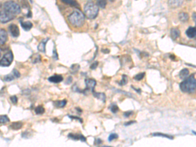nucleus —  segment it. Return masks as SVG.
<instances>
[{
  "mask_svg": "<svg viewBox=\"0 0 196 147\" xmlns=\"http://www.w3.org/2000/svg\"><path fill=\"white\" fill-rule=\"evenodd\" d=\"M84 11L87 18L89 19H94L99 12V8L97 5L92 2H88L85 5Z\"/></svg>",
  "mask_w": 196,
  "mask_h": 147,
  "instance_id": "3",
  "label": "nucleus"
},
{
  "mask_svg": "<svg viewBox=\"0 0 196 147\" xmlns=\"http://www.w3.org/2000/svg\"><path fill=\"white\" fill-rule=\"evenodd\" d=\"M80 140L81 141H83V142H85V141H86V137H84V135H80Z\"/></svg>",
  "mask_w": 196,
  "mask_h": 147,
  "instance_id": "41",
  "label": "nucleus"
},
{
  "mask_svg": "<svg viewBox=\"0 0 196 147\" xmlns=\"http://www.w3.org/2000/svg\"><path fill=\"white\" fill-rule=\"evenodd\" d=\"M111 1H113V0H111Z\"/></svg>",
  "mask_w": 196,
  "mask_h": 147,
  "instance_id": "46",
  "label": "nucleus"
},
{
  "mask_svg": "<svg viewBox=\"0 0 196 147\" xmlns=\"http://www.w3.org/2000/svg\"><path fill=\"white\" fill-rule=\"evenodd\" d=\"M189 70L188 69H183L179 73V77L182 80H185L187 79L189 76Z\"/></svg>",
  "mask_w": 196,
  "mask_h": 147,
  "instance_id": "15",
  "label": "nucleus"
},
{
  "mask_svg": "<svg viewBox=\"0 0 196 147\" xmlns=\"http://www.w3.org/2000/svg\"><path fill=\"white\" fill-rule=\"evenodd\" d=\"M48 39H49L48 38H47V39H43L39 43V45H38V47H37L38 51L41 52H45V46H46V44H47V43Z\"/></svg>",
  "mask_w": 196,
  "mask_h": 147,
  "instance_id": "16",
  "label": "nucleus"
},
{
  "mask_svg": "<svg viewBox=\"0 0 196 147\" xmlns=\"http://www.w3.org/2000/svg\"><path fill=\"white\" fill-rule=\"evenodd\" d=\"M180 88L185 93H194L196 92V73H193L180 84Z\"/></svg>",
  "mask_w": 196,
  "mask_h": 147,
  "instance_id": "1",
  "label": "nucleus"
},
{
  "mask_svg": "<svg viewBox=\"0 0 196 147\" xmlns=\"http://www.w3.org/2000/svg\"><path fill=\"white\" fill-rule=\"evenodd\" d=\"M22 125H23V124L21 122H13L11 124H10V128L13 130H18V129L22 128Z\"/></svg>",
  "mask_w": 196,
  "mask_h": 147,
  "instance_id": "19",
  "label": "nucleus"
},
{
  "mask_svg": "<svg viewBox=\"0 0 196 147\" xmlns=\"http://www.w3.org/2000/svg\"><path fill=\"white\" fill-rule=\"evenodd\" d=\"M192 18H193V20L194 21V22L195 24V28H196V13H194L192 15Z\"/></svg>",
  "mask_w": 196,
  "mask_h": 147,
  "instance_id": "42",
  "label": "nucleus"
},
{
  "mask_svg": "<svg viewBox=\"0 0 196 147\" xmlns=\"http://www.w3.org/2000/svg\"><path fill=\"white\" fill-rule=\"evenodd\" d=\"M9 122V118L7 115H1V116H0V122H1V124H6Z\"/></svg>",
  "mask_w": 196,
  "mask_h": 147,
  "instance_id": "28",
  "label": "nucleus"
},
{
  "mask_svg": "<svg viewBox=\"0 0 196 147\" xmlns=\"http://www.w3.org/2000/svg\"><path fill=\"white\" fill-rule=\"evenodd\" d=\"M193 133H194L195 135H196V132H194V131H193Z\"/></svg>",
  "mask_w": 196,
  "mask_h": 147,
  "instance_id": "45",
  "label": "nucleus"
},
{
  "mask_svg": "<svg viewBox=\"0 0 196 147\" xmlns=\"http://www.w3.org/2000/svg\"><path fill=\"white\" fill-rule=\"evenodd\" d=\"M69 118H70L71 119H76V120H79V122L80 123H83V119L79 118V117H77V116H70V115H67Z\"/></svg>",
  "mask_w": 196,
  "mask_h": 147,
  "instance_id": "36",
  "label": "nucleus"
},
{
  "mask_svg": "<svg viewBox=\"0 0 196 147\" xmlns=\"http://www.w3.org/2000/svg\"><path fill=\"white\" fill-rule=\"evenodd\" d=\"M128 83V77L126 75H123L122 80L119 82V85L120 86H124L126 85Z\"/></svg>",
  "mask_w": 196,
  "mask_h": 147,
  "instance_id": "29",
  "label": "nucleus"
},
{
  "mask_svg": "<svg viewBox=\"0 0 196 147\" xmlns=\"http://www.w3.org/2000/svg\"><path fill=\"white\" fill-rule=\"evenodd\" d=\"M188 1H190V0H188Z\"/></svg>",
  "mask_w": 196,
  "mask_h": 147,
  "instance_id": "47",
  "label": "nucleus"
},
{
  "mask_svg": "<svg viewBox=\"0 0 196 147\" xmlns=\"http://www.w3.org/2000/svg\"><path fill=\"white\" fill-rule=\"evenodd\" d=\"M53 58H54V59H58V54L56 52V49H54V52H53Z\"/></svg>",
  "mask_w": 196,
  "mask_h": 147,
  "instance_id": "38",
  "label": "nucleus"
},
{
  "mask_svg": "<svg viewBox=\"0 0 196 147\" xmlns=\"http://www.w3.org/2000/svg\"><path fill=\"white\" fill-rule=\"evenodd\" d=\"M145 75V73H140L135 76L134 79L136 80H141L144 78Z\"/></svg>",
  "mask_w": 196,
  "mask_h": 147,
  "instance_id": "31",
  "label": "nucleus"
},
{
  "mask_svg": "<svg viewBox=\"0 0 196 147\" xmlns=\"http://www.w3.org/2000/svg\"><path fill=\"white\" fill-rule=\"evenodd\" d=\"M71 82H72V77H69L67 78V82H66L67 84H71Z\"/></svg>",
  "mask_w": 196,
  "mask_h": 147,
  "instance_id": "40",
  "label": "nucleus"
},
{
  "mask_svg": "<svg viewBox=\"0 0 196 147\" xmlns=\"http://www.w3.org/2000/svg\"><path fill=\"white\" fill-rule=\"evenodd\" d=\"M35 112L37 114H43L45 112V108L42 106H37L35 108Z\"/></svg>",
  "mask_w": 196,
  "mask_h": 147,
  "instance_id": "27",
  "label": "nucleus"
},
{
  "mask_svg": "<svg viewBox=\"0 0 196 147\" xmlns=\"http://www.w3.org/2000/svg\"><path fill=\"white\" fill-rule=\"evenodd\" d=\"M85 84L86 88L84 90H83V94L86 95L88 92H90L93 94L95 92L94 88L96 85V81L93 79H85Z\"/></svg>",
  "mask_w": 196,
  "mask_h": 147,
  "instance_id": "5",
  "label": "nucleus"
},
{
  "mask_svg": "<svg viewBox=\"0 0 196 147\" xmlns=\"http://www.w3.org/2000/svg\"><path fill=\"white\" fill-rule=\"evenodd\" d=\"M20 24L22 27V28L25 30V31H29L33 26V24L30 21H27V22H23V21H20Z\"/></svg>",
  "mask_w": 196,
  "mask_h": 147,
  "instance_id": "13",
  "label": "nucleus"
},
{
  "mask_svg": "<svg viewBox=\"0 0 196 147\" xmlns=\"http://www.w3.org/2000/svg\"><path fill=\"white\" fill-rule=\"evenodd\" d=\"M3 9L13 15H17L20 13L21 9L19 5L13 1H8L4 3Z\"/></svg>",
  "mask_w": 196,
  "mask_h": 147,
  "instance_id": "4",
  "label": "nucleus"
},
{
  "mask_svg": "<svg viewBox=\"0 0 196 147\" xmlns=\"http://www.w3.org/2000/svg\"><path fill=\"white\" fill-rule=\"evenodd\" d=\"M48 81L51 82V83H59L63 80V78L62 75H53L52 77L48 78Z\"/></svg>",
  "mask_w": 196,
  "mask_h": 147,
  "instance_id": "10",
  "label": "nucleus"
},
{
  "mask_svg": "<svg viewBox=\"0 0 196 147\" xmlns=\"http://www.w3.org/2000/svg\"><path fill=\"white\" fill-rule=\"evenodd\" d=\"M10 101L12 102V103H13V104H14V105H16L18 102V98L16 96H13L10 97Z\"/></svg>",
  "mask_w": 196,
  "mask_h": 147,
  "instance_id": "33",
  "label": "nucleus"
},
{
  "mask_svg": "<svg viewBox=\"0 0 196 147\" xmlns=\"http://www.w3.org/2000/svg\"><path fill=\"white\" fill-rule=\"evenodd\" d=\"M80 135L81 134H75V133H69L68 134V137L71 139L75 141L80 140Z\"/></svg>",
  "mask_w": 196,
  "mask_h": 147,
  "instance_id": "24",
  "label": "nucleus"
},
{
  "mask_svg": "<svg viewBox=\"0 0 196 147\" xmlns=\"http://www.w3.org/2000/svg\"><path fill=\"white\" fill-rule=\"evenodd\" d=\"M14 15L9 13L7 10H4L3 9L1 10V13H0V20H1L2 23H7L8 22L14 19Z\"/></svg>",
  "mask_w": 196,
  "mask_h": 147,
  "instance_id": "7",
  "label": "nucleus"
},
{
  "mask_svg": "<svg viewBox=\"0 0 196 147\" xmlns=\"http://www.w3.org/2000/svg\"><path fill=\"white\" fill-rule=\"evenodd\" d=\"M67 101L66 100H63L62 101H56L54 102V106L58 107V108H63L65 105H66Z\"/></svg>",
  "mask_w": 196,
  "mask_h": 147,
  "instance_id": "21",
  "label": "nucleus"
},
{
  "mask_svg": "<svg viewBox=\"0 0 196 147\" xmlns=\"http://www.w3.org/2000/svg\"><path fill=\"white\" fill-rule=\"evenodd\" d=\"M12 72H13V73L14 74V77H15L16 78H19V77H20V73H19V72H18V71L16 70V69H13Z\"/></svg>",
  "mask_w": 196,
  "mask_h": 147,
  "instance_id": "34",
  "label": "nucleus"
},
{
  "mask_svg": "<svg viewBox=\"0 0 196 147\" xmlns=\"http://www.w3.org/2000/svg\"><path fill=\"white\" fill-rule=\"evenodd\" d=\"M7 33L3 29H2L0 30V44L1 45H3L5 42L7 40Z\"/></svg>",
  "mask_w": 196,
  "mask_h": 147,
  "instance_id": "11",
  "label": "nucleus"
},
{
  "mask_svg": "<svg viewBox=\"0 0 196 147\" xmlns=\"http://www.w3.org/2000/svg\"><path fill=\"white\" fill-rule=\"evenodd\" d=\"M15 78H16V77H14V74H13V72H12L10 74L7 75H6V76H5L4 80L6 81V82H10V81L13 80Z\"/></svg>",
  "mask_w": 196,
  "mask_h": 147,
  "instance_id": "26",
  "label": "nucleus"
},
{
  "mask_svg": "<svg viewBox=\"0 0 196 147\" xmlns=\"http://www.w3.org/2000/svg\"><path fill=\"white\" fill-rule=\"evenodd\" d=\"M186 34L190 39H194L196 37V28L194 27H190L186 31Z\"/></svg>",
  "mask_w": 196,
  "mask_h": 147,
  "instance_id": "12",
  "label": "nucleus"
},
{
  "mask_svg": "<svg viewBox=\"0 0 196 147\" xmlns=\"http://www.w3.org/2000/svg\"><path fill=\"white\" fill-rule=\"evenodd\" d=\"M97 5L101 9H105L107 5V0H97Z\"/></svg>",
  "mask_w": 196,
  "mask_h": 147,
  "instance_id": "23",
  "label": "nucleus"
},
{
  "mask_svg": "<svg viewBox=\"0 0 196 147\" xmlns=\"http://www.w3.org/2000/svg\"><path fill=\"white\" fill-rule=\"evenodd\" d=\"M171 37L173 40H176L177 38L179 37L180 35H181V32H180L179 30L177 28H172L170 31Z\"/></svg>",
  "mask_w": 196,
  "mask_h": 147,
  "instance_id": "14",
  "label": "nucleus"
},
{
  "mask_svg": "<svg viewBox=\"0 0 196 147\" xmlns=\"http://www.w3.org/2000/svg\"><path fill=\"white\" fill-rule=\"evenodd\" d=\"M97 65H98V62H94L91 65L90 69H95L97 67Z\"/></svg>",
  "mask_w": 196,
  "mask_h": 147,
  "instance_id": "37",
  "label": "nucleus"
},
{
  "mask_svg": "<svg viewBox=\"0 0 196 147\" xmlns=\"http://www.w3.org/2000/svg\"><path fill=\"white\" fill-rule=\"evenodd\" d=\"M152 135L156 136V137H166L167 139H173V137L172 136H170L169 135H166V134H163L161 133H155L152 134Z\"/></svg>",
  "mask_w": 196,
  "mask_h": 147,
  "instance_id": "25",
  "label": "nucleus"
},
{
  "mask_svg": "<svg viewBox=\"0 0 196 147\" xmlns=\"http://www.w3.org/2000/svg\"><path fill=\"white\" fill-rule=\"evenodd\" d=\"M9 31L13 37H18L20 35V30L17 25L11 24L9 26Z\"/></svg>",
  "mask_w": 196,
  "mask_h": 147,
  "instance_id": "8",
  "label": "nucleus"
},
{
  "mask_svg": "<svg viewBox=\"0 0 196 147\" xmlns=\"http://www.w3.org/2000/svg\"><path fill=\"white\" fill-rule=\"evenodd\" d=\"M84 20L85 16L80 10H74L68 17V20L71 24L75 27H81L84 23Z\"/></svg>",
  "mask_w": 196,
  "mask_h": 147,
  "instance_id": "2",
  "label": "nucleus"
},
{
  "mask_svg": "<svg viewBox=\"0 0 196 147\" xmlns=\"http://www.w3.org/2000/svg\"><path fill=\"white\" fill-rule=\"evenodd\" d=\"M61 1L65 4L70 5V6L79 7V4L77 3V2L76 1V0H61Z\"/></svg>",
  "mask_w": 196,
  "mask_h": 147,
  "instance_id": "17",
  "label": "nucleus"
},
{
  "mask_svg": "<svg viewBox=\"0 0 196 147\" xmlns=\"http://www.w3.org/2000/svg\"><path fill=\"white\" fill-rule=\"evenodd\" d=\"M132 87H133V86H132ZM133 89H134L135 91H137V92H139V93H141V90H137V89H135V88H133Z\"/></svg>",
  "mask_w": 196,
  "mask_h": 147,
  "instance_id": "44",
  "label": "nucleus"
},
{
  "mask_svg": "<svg viewBox=\"0 0 196 147\" xmlns=\"http://www.w3.org/2000/svg\"><path fill=\"white\" fill-rule=\"evenodd\" d=\"M101 143H102V141H101L100 139H96V143H95L96 145H100V144H101Z\"/></svg>",
  "mask_w": 196,
  "mask_h": 147,
  "instance_id": "39",
  "label": "nucleus"
},
{
  "mask_svg": "<svg viewBox=\"0 0 196 147\" xmlns=\"http://www.w3.org/2000/svg\"><path fill=\"white\" fill-rule=\"evenodd\" d=\"M118 137V135L116 133H112L109 136H108V141H112V140L116 139Z\"/></svg>",
  "mask_w": 196,
  "mask_h": 147,
  "instance_id": "32",
  "label": "nucleus"
},
{
  "mask_svg": "<svg viewBox=\"0 0 196 147\" xmlns=\"http://www.w3.org/2000/svg\"><path fill=\"white\" fill-rule=\"evenodd\" d=\"M133 111H127V112H125L124 113V117L126 118H128V117H129L131 115H132L133 114Z\"/></svg>",
  "mask_w": 196,
  "mask_h": 147,
  "instance_id": "35",
  "label": "nucleus"
},
{
  "mask_svg": "<svg viewBox=\"0 0 196 147\" xmlns=\"http://www.w3.org/2000/svg\"><path fill=\"white\" fill-rule=\"evenodd\" d=\"M31 59L33 63H37L41 61V56L38 54H34V55L31 57Z\"/></svg>",
  "mask_w": 196,
  "mask_h": 147,
  "instance_id": "22",
  "label": "nucleus"
},
{
  "mask_svg": "<svg viewBox=\"0 0 196 147\" xmlns=\"http://www.w3.org/2000/svg\"><path fill=\"white\" fill-rule=\"evenodd\" d=\"M13 60V54L11 51H9L7 52L5 55L3 56V58L1 59V64L2 67H8L11 64Z\"/></svg>",
  "mask_w": 196,
  "mask_h": 147,
  "instance_id": "6",
  "label": "nucleus"
},
{
  "mask_svg": "<svg viewBox=\"0 0 196 147\" xmlns=\"http://www.w3.org/2000/svg\"><path fill=\"white\" fill-rule=\"evenodd\" d=\"M178 18L182 22H186L189 20V15L186 13H181L178 14Z\"/></svg>",
  "mask_w": 196,
  "mask_h": 147,
  "instance_id": "20",
  "label": "nucleus"
},
{
  "mask_svg": "<svg viewBox=\"0 0 196 147\" xmlns=\"http://www.w3.org/2000/svg\"><path fill=\"white\" fill-rule=\"evenodd\" d=\"M93 96L97 98V99L100 100L101 101H102L103 102H105V100H106V96H105V94L104 93H100V92H94L93 94Z\"/></svg>",
  "mask_w": 196,
  "mask_h": 147,
  "instance_id": "18",
  "label": "nucleus"
},
{
  "mask_svg": "<svg viewBox=\"0 0 196 147\" xmlns=\"http://www.w3.org/2000/svg\"><path fill=\"white\" fill-rule=\"evenodd\" d=\"M110 110L113 113H116L118 111V107L116 104H111V106L109 107Z\"/></svg>",
  "mask_w": 196,
  "mask_h": 147,
  "instance_id": "30",
  "label": "nucleus"
},
{
  "mask_svg": "<svg viewBox=\"0 0 196 147\" xmlns=\"http://www.w3.org/2000/svg\"><path fill=\"white\" fill-rule=\"evenodd\" d=\"M135 122H134V121H131V122H126V123H125V126H129V125H131V124H133V123H135Z\"/></svg>",
  "mask_w": 196,
  "mask_h": 147,
  "instance_id": "43",
  "label": "nucleus"
},
{
  "mask_svg": "<svg viewBox=\"0 0 196 147\" xmlns=\"http://www.w3.org/2000/svg\"><path fill=\"white\" fill-rule=\"evenodd\" d=\"M184 0H168V5L171 8L175 9L181 6Z\"/></svg>",
  "mask_w": 196,
  "mask_h": 147,
  "instance_id": "9",
  "label": "nucleus"
}]
</instances>
